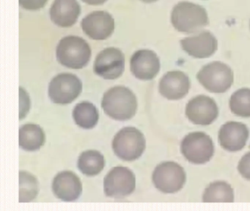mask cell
Returning a JSON list of instances; mask_svg holds the SVG:
<instances>
[{
  "instance_id": "6da1fadb",
  "label": "cell",
  "mask_w": 250,
  "mask_h": 211,
  "mask_svg": "<svg viewBox=\"0 0 250 211\" xmlns=\"http://www.w3.org/2000/svg\"><path fill=\"white\" fill-rule=\"evenodd\" d=\"M102 106L105 113L114 120H129L137 111V98L128 88L115 86L105 92Z\"/></svg>"
},
{
  "instance_id": "7a4b0ae2",
  "label": "cell",
  "mask_w": 250,
  "mask_h": 211,
  "mask_svg": "<svg viewBox=\"0 0 250 211\" xmlns=\"http://www.w3.org/2000/svg\"><path fill=\"white\" fill-rule=\"evenodd\" d=\"M171 22L178 32L192 33L207 26L209 20L204 7L189 1H181L174 7Z\"/></svg>"
},
{
  "instance_id": "3957f363",
  "label": "cell",
  "mask_w": 250,
  "mask_h": 211,
  "mask_svg": "<svg viewBox=\"0 0 250 211\" xmlns=\"http://www.w3.org/2000/svg\"><path fill=\"white\" fill-rule=\"evenodd\" d=\"M58 61L69 68L81 69L87 65L91 57V49L84 40L80 37L62 38L57 47Z\"/></svg>"
},
{
  "instance_id": "277c9868",
  "label": "cell",
  "mask_w": 250,
  "mask_h": 211,
  "mask_svg": "<svg viewBox=\"0 0 250 211\" xmlns=\"http://www.w3.org/2000/svg\"><path fill=\"white\" fill-rule=\"evenodd\" d=\"M144 135L134 127L121 129L114 138L112 148L117 156L125 161L140 158L146 149Z\"/></svg>"
},
{
  "instance_id": "5b68a950",
  "label": "cell",
  "mask_w": 250,
  "mask_h": 211,
  "mask_svg": "<svg viewBox=\"0 0 250 211\" xmlns=\"http://www.w3.org/2000/svg\"><path fill=\"white\" fill-rule=\"evenodd\" d=\"M200 83L207 90L214 93H223L233 83V73L229 66L216 61L205 65L197 75Z\"/></svg>"
},
{
  "instance_id": "8992f818",
  "label": "cell",
  "mask_w": 250,
  "mask_h": 211,
  "mask_svg": "<svg viewBox=\"0 0 250 211\" xmlns=\"http://www.w3.org/2000/svg\"><path fill=\"white\" fill-rule=\"evenodd\" d=\"M181 152L189 162L203 164L210 161L214 153L213 141L203 132L187 135L181 142Z\"/></svg>"
},
{
  "instance_id": "52a82bcc",
  "label": "cell",
  "mask_w": 250,
  "mask_h": 211,
  "mask_svg": "<svg viewBox=\"0 0 250 211\" xmlns=\"http://www.w3.org/2000/svg\"><path fill=\"white\" fill-rule=\"evenodd\" d=\"M153 181L156 189L163 193H175L185 184L186 173L183 167L176 163L164 162L155 169Z\"/></svg>"
},
{
  "instance_id": "ba28073f",
  "label": "cell",
  "mask_w": 250,
  "mask_h": 211,
  "mask_svg": "<svg viewBox=\"0 0 250 211\" xmlns=\"http://www.w3.org/2000/svg\"><path fill=\"white\" fill-rule=\"evenodd\" d=\"M135 187V175L127 167H114L105 177L104 182L105 194L115 199L128 196Z\"/></svg>"
},
{
  "instance_id": "9c48e42d",
  "label": "cell",
  "mask_w": 250,
  "mask_h": 211,
  "mask_svg": "<svg viewBox=\"0 0 250 211\" xmlns=\"http://www.w3.org/2000/svg\"><path fill=\"white\" fill-rule=\"evenodd\" d=\"M83 90V84L75 75L61 73L49 84V95L55 104H68L73 102Z\"/></svg>"
},
{
  "instance_id": "30bf717a",
  "label": "cell",
  "mask_w": 250,
  "mask_h": 211,
  "mask_svg": "<svg viewBox=\"0 0 250 211\" xmlns=\"http://www.w3.org/2000/svg\"><path fill=\"white\" fill-rule=\"evenodd\" d=\"M125 57L118 48H107L98 54L94 63L96 74L105 79H115L122 75Z\"/></svg>"
},
{
  "instance_id": "8fae6325",
  "label": "cell",
  "mask_w": 250,
  "mask_h": 211,
  "mask_svg": "<svg viewBox=\"0 0 250 211\" xmlns=\"http://www.w3.org/2000/svg\"><path fill=\"white\" fill-rule=\"evenodd\" d=\"M219 110L216 102L206 95H199L189 101L186 114L190 121L196 125L208 126L218 117Z\"/></svg>"
},
{
  "instance_id": "7c38bea8",
  "label": "cell",
  "mask_w": 250,
  "mask_h": 211,
  "mask_svg": "<svg viewBox=\"0 0 250 211\" xmlns=\"http://www.w3.org/2000/svg\"><path fill=\"white\" fill-rule=\"evenodd\" d=\"M82 27L92 39L102 41L109 38L114 32L115 21L107 12H93L83 19Z\"/></svg>"
},
{
  "instance_id": "4fadbf2b",
  "label": "cell",
  "mask_w": 250,
  "mask_h": 211,
  "mask_svg": "<svg viewBox=\"0 0 250 211\" xmlns=\"http://www.w3.org/2000/svg\"><path fill=\"white\" fill-rule=\"evenodd\" d=\"M181 45L183 50L188 55L197 59L210 57L216 52L218 48L217 40L208 31L184 38L181 40Z\"/></svg>"
},
{
  "instance_id": "5bb4252c",
  "label": "cell",
  "mask_w": 250,
  "mask_h": 211,
  "mask_svg": "<svg viewBox=\"0 0 250 211\" xmlns=\"http://www.w3.org/2000/svg\"><path fill=\"white\" fill-rule=\"evenodd\" d=\"M160 70V60L156 53L150 50H140L131 59L133 75L141 80L153 79Z\"/></svg>"
},
{
  "instance_id": "9a60e30c",
  "label": "cell",
  "mask_w": 250,
  "mask_h": 211,
  "mask_svg": "<svg viewBox=\"0 0 250 211\" xmlns=\"http://www.w3.org/2000/svg\"><path fill=\"white\" fill-rule=\"evenodd\" d=\"M249 134L250 132L245 125L237 122H228L219 130V144L226 150L236 152L245 146Z\"/></svg>"
},
{
  "instance_id": "2e32d148",
  "label": "cell",
  "mask_w": 250,
  "mask_h": 211,
  "mask_svg": "<svg viewBox=\"0 0 250 211\" xmlns=\"http://www.w3.org/2000/svg\"><path fill=\"white\" fill-rule=\"evenodd\" d=\"M189 88L188 76L179 70L168 72L159 83V92L169 100L181 99L188 93Z\"/></svg>"
},
{
  "instance_id": "e0dca14e",
  "label": "cell",
  "mask_w": 250,
  "mask_h": 211,
  "mask_svg": "<svg viewBox=\"0 0 250 211\" xmlns=\"http://www.w3.org/2000/svg\"><path fill=\"white\" fill-rule=\"evenodd\" d=\"M52 190L57 197L65 202L77 200L83 191L80 179L72 171L59 173L54 179Z\"/></svg>"
},
{
  "instance_id": "ac0fdd59",
  "label": "cell",
  "mask_w": 250,
  "mask_h": 211,
  "mask_svg": "<svg viewBox=\"0 0 250 211\" xmlns=\"http://www.w3.org/2000/svg\"><path fill=\"white\" fill-rule=\"evenodd\" d=\"M81 7L77 0H55L50 10L52 21L61 27L73 26L78 19Z\"/></svg>"
},
{
  "instance_id": "d6986e66",
  "label": "cell",
  "mask_w": 250,
  "mask_h": 211,
  "mask_svg": "<svg viewBox=\"0 0 250 211\" xmlns=\"http://www.w3.org/2000/svg\"><path fill=\"white\" fill-rule=\"evenodd\" d=\"M45 142L43 129L36 124H26L20 130V145L27 151L40 149Z\"/></svg>"
},
{
  "instance_id": "ffe728a7",
  "label": "cell",
  "mask_w": 250,
  "mask_h": 211,
  "mask_svg": "<svg viewBox=\"0 0 250 211\" xmlns=\"http://www.w3.org/2000/svg\"><path fill=\"white\" fill-rule=\"evenodd\" d=\"M73 117L76 123L83 128H93L99 121V111L93 104L84 101L76 106Z\"/></svg>"
},
{
  "instance_id": "44dd1931",
  "label": "cell",
  "mask_w": 250,
  "mask_h": 211,
  "mask_svg": "<svg viewBox=\"0 0 250 211\" xmlns=\"http://www.w3.org/2000/svg\"><path fill=\"white\" fill-rule=\"evenodd\" d=\"M78 167L85 175H97L104 167V158L99 151H85L79 158Z\"/></svg>"
},
{
  "instance_id": "7402d4cb",
  "label": "cell",
  "mask_w": 250,
  "mask_h": 211,
  "mask_svg": "<svg viewBox=\"0 0 250 211\" xmlns=\"http://www.w3.org/2000/svg\"><path fill=\"white\" fill-rule=\"evenodd\" d=\"M203 199L204 202H232L233 190L225 182H215L206 189Z\"/></svg>"
},
{
  "instance_id": "603a6c76",
  "label": "cell",
  "mask_w": 250,
  "mask_h": 211,
  "mask_svg": "<svg viewBox=\"0 0 250 211\" xmlns=\"http://www.w3.org/2000/svg\"><path fill=\"white\" fill-rule=\"evenodd\" d=\"M39 191L37 179L27 171L20 172V202H31Z\"/></svg>"
},
{
  "instance_id": "cb8c5ba5",
  "label": "cell",
  "mask_w": 250,
  "mask_h": 211,
  "mask_svg": "<svg viewBox=\"0 0 250 211\" xmlns=\"http://www.w3.org/2000/svg\"><path fill=\"white\" fill-rule=\"evenodd\" d=\"M231 111L241 117H250V89L243 88L234 92L229 100Z\"/></svg>"
},
{
  "instance_id": "d4e9b609",
  "label": "cell",
  "mask_w": 250,
  "mask_h": 211,
  "mask_svg": "<svg viewBox=\"0 0 250 211\" xmlns=\"http://www.w3.org/2000/svg\"><path fill=\"white\" fill-rule=\"evenodd\" d=\"M240 174L247 180H250V152L244 155L238 167Z\"/></svg>"
},
{
  "instance_id": "484cf974",
  "label": "cell",
  "mask_w": 250,
  "mask_h": 211,
  "mask_svg": "<svg viewBox=\"0 0 250 211\" xmlns=\"http://www.w3.org/2000/svg\"><path fill=\"white\" fill-rule=\"evenodd\" d=\"M48 0H20L21 7L27 10H36L42 8Z\"/></svg>"
},
{
  "instance_id": "4316f807",
  "label": "cell",
  "mask_w": 250,
  "mask_h": 211,
  "mask_svg": "<svg viewBox=\"0 0 250 211\" xmlns=\"http://www.w3.org/2000/svg\"><path fill=\"white\" fill-rule=\"evenodd\" d=\"M84 2L91 5H99L104 4L106 0H83Z\"/></svg>"
},
{
  "instance_id": "83f0119b",
  "label": "cell",
  "mask_w": 250,
  "mask_h": 211,
  "mask_svg": "<svg viewBox=\"0 0 250 211\" xmlns=\"http://www.w3.org/2000/svg\"><path fill=\"white\" fill-rule=\"evenodd\" d=\"M141 1H144L146 3H152L155 2V1H158V0H141Z\"/></svg>"
}]
</instances>
